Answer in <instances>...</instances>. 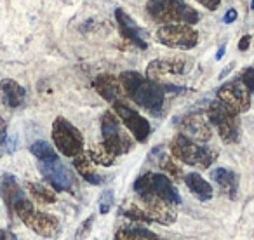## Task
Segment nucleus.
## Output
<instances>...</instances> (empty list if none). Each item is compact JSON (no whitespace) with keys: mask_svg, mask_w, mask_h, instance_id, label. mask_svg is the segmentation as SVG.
I'll return each instance as SVG.
<instances>
[{"mask_svg":"<svg viewBox=\"0 0 254 240\" xmlns=\"http://www.w3.org/2000/svg\"><path fill=\"white\" fill-rule=\"evenodd\" d=\"M120 87L132 101L141 108L148 110L152 115H159L162 112L166 91L159 82H152L138 71H124L120 73Z\"/></svg>","mask_w":254,"mask_h":240,"instance_id":"1","label":"nucleus"},{"mask_svg":"<svg viewBox=\"0 0 254 240\" xmlns=\"http://www.w3.org/2000/svg\"><path fill=\"white\" fill-rule=\"evenodd\" d=\"M148 12L153 19L166 25H195L200 16L191 5L180 2V0H157L148 2Z\"/></svg>","mask_w":254,"mask_h":240,"instance_id":"2","label":"nucleus"},{"mask_svg":"<svg viewBox=\"0 0 254 240\" xmlns=\"http://www.w3.org/2000/svg\"><path fill=\"white\" fill-rule=\"evenodd\" d=\"M171 153L181 162L188 164V166H197L200 169H207L218 157L216 152L204 148L181 134H176L171 141Z\"/></svg>","mask_w":254,"mask_h":240,"instance_id":"3","label":"nucleus"},{"mask_svg":"<svg viewBox=\"0 0 254 240\" xmlns=\"http://www.w3.org/2000/svg\"><path fill=\"white\" fill-rule=\"evenodd\" d=\"M53 141L56 148L70 159L84 152V138L80 131L73 124H70L64 117H58L53 122Z\"/></svg>","mask_w":254,"mask_h":240,"instance_id":"4","label":"nucleus"},{"mask_svg":"<svg viewBox=\"0 0 254 240\" xmlns=\"http://www.w3.org/2000/svg\"><path fill=\"white\" fill-rule=\"evenodd\" d=\"M101 132L103 143L101 145L112 153L113 157L124 155L132 150V139L120 131L119 119L113 112H105L101 117Z\"/></svg>","mask_w":254,"mask_h":240,"instance_id":"5","label":"nucleus"},{"mask_svg":"<svg viewBox=\"0 0 254 240\" xmlns=\"http://www.w3.org/2000/svg\"><path fill=\"white\" fill-rule=\"evenodd\" d=\"M134 191L138 195L153 193L173 205L181 204V197H180V193H178L176 186H174L169 178L164 176V174H155V173L141 174L134 183Z\"/></svg>","mask_w":254,"mask_h":240,"instance_id":"6","label":"nucleus"},{"mask_svg":"<svg viewBox=\"0 0 254 240\" xmlns=\"http://www.w3.org/2000/svg\"><path fill=\"white\" fill-rule=\"evenodd\" d=\"M207 122H211L218 131L219 138L225 143H235L240 136L239 120L235 119L233 113H230L221 103L216 99L209 105L207 108Z\"/></svg>","mask_w":254,"mask_h":240,"instance_id":"7","label":"nucleus"},{"mask_svg":"<svg viewBox=\"0 0 254 240\" xmlns=\"http://www.w3.org/2000/svg\"><path fill=\"white\" fill-rule=\"evenodd\" d=\"M157 42L171 49H193L198 44V33L188 25H164L157 30Z\"/></svg>","mask_w":254,"mask_h":240,"instance_id":"8","label":"nucleus"},{"mask_svg":"<svg viewBox=\"0 0 254 240\" xmlns=\"http://www.w3.org/2000/svg\"><path fill=\"white\" fill-rule=\"evenodd\" d=\"M39 169H40V173L44 174V178H46L56 190L75 193V190H77L75 176H73V173L61 162L60 157H58V159L42 160V162H39Z\"/></svg>","mask_w":254,"mask_h":240,"instance_id":"9","label":"nucleus"},{"mask_svg":"<svg viewBox=\"0 0 254 240\" xmlns=\"http://www.w3.org/2000/svg\"><path fill=\"white\" fill-rule=\"evenodd\" d=\"M218 101L233 115L246 113L251 108V94L240 80H230L218 89Z\"/></svg>","mask_w":254,"mask_h":240,"instance_id":"10","label":"nucleus"},{"mask_svg":"<svg viewBox=\"0 0 254 240\" xmlns=\"http://www.w3.org/2000/svg\"><path fill=\"white\" fill-rule=\"evenodd\" d=\"M191 68V60L185 56H173L162 58V60H153L146 68V78L152 82L162 80L171 75H185Z\"/></svg>","mask_w":254,"mask_h":240,"instance_id":"11","label":"nucleus"},{"mask_svg":"<svg viewBox=\"0 0 254 240\" xmlns=\"http://www.w3.org/2000/svg\"><path fill=\"white\" fill-rule=\"evenodd\" d=\"M19 219H21L30 230H33V232L40 237L56 239V237H60V233H61V225H60V221H58L56 216L47 214V212L35 211L33 207L30 209V211L23 212V214L19 216Z\"/></svg>","mask_w":254,"mask_h":240,"instance_id":"12","label":"nucleus"},{"mask_svg":"<svg viewBox=\"0 0 254 240\" xmlns=\"http://www.w3.org/2000/svg\"><path fill=\"white\" fill-rule=\"evenodd\" d=\"M115 108V113L119 115V119L122 120L126 127H129L131 134L134 136L136 141L145 143L146 139L150 138V132H152V127H150V122L145 119L143 115H139L134 108L127 106V103H115L113 105Z\"/></svg>","mask_w":254,"mask_h":240,"instance_id":"13","label":"nucleus"},{"mask_svg":"<svg viewBox=\"0 0 254 240\" xmlns=\"http://www.w3.org/2000/svg\"><path fill=\"white\" fill-rule=\"evenodd\" d=\"M139 197H141L143 205H145L143 211L146 212V216H148L152 221H157L164 226H169L176 221V218H178L176 205L162 200V198L153 193H143V195H139Z\"/></svg>","mask_w":254,"mask_h":240,"instance_id":"14","label":"nucleus"},{"mask_svg":"<svg viewBox=\"0 0 254 240\" xmlns=\"http://www.w3.org/2000/svg\"><path fill=\"white\" fill-rule=\"evenodd\" d=\"M181 129V136L188 138L193 143H207L212 136L211 125H209L207 119L202 113H188L183 117V120L178 122Z\"/></svg>","mask_w":254,"mask_h":240,"instance_id":"15","label":"nucleus"},{"mask_svg":"<svg viewBox=\"0 0 254 240\" xmlns=\"http://www.w3.org/2000/svg\"><path fill=\"white\" fill-rule=\"evenodd\" d=\"M115 18H117V23H119V28L122 32V35L126 37L127 40H131L136 47L139 49H146L148 47V42H146V30H143L141 26L136 25V21L131 18L129 14L124 12V9H115Z\"/></svg>","mask_w":254,"mask_h":240,"instance_id":"16","label":"nucleus"},{"mask_svg":"<svg viewBox=\"0 0 254 240\" xmlns=\"http://www.w3.org/2000/svg\"><path fill=\"white\" fill-rule=\"evenodd\" d=\"M0 197L4 198V204L9 207V211H14V207L28 200L25 191L21 190V186L18 184L12 174H2L0 176Z\"/></svg>","mask_w":254,"mask_h":240,"instance_id":"17","label":"nucleus"},{"mask_svg":"<svg viewBox=\"0 0 254 240\" xmlns=\"http://www.w3.org/2000/svg\"><path fill=\"white\" fill-rule=\"evenodd\" d=\"M94 89L112 105L115 103H124L126 101V94H124L122 87H120V82L117 80L113 75L103 73L98 75L94 78Z\"/></svg>","mask_w":254,"mask_h":240,"instance_id":"18","label":"nucleus"},{"mask_svg":"<svg viewBox=\"0 0 254 240\" xmlns=\"http://www.w3.org/2000/svg\"><path fill=\"white\" fill-rule=\"evenodd\" d=\"M0 98H2L5 106L18 108V106H21L25 103L26 91L23 85H19L12 78H4V80H0Z\"/></svg>","mask_w":254,"mask_h":240,"instance_id":"19","label":"nucleus"},{"mask_svg":"<svg viewBox=\"0 0 254 240\" xmlns=\"http://www.w3.org/2000/svg\"><path fill=\"white\" fill-rule=\"evenodd\" d=\"M211 178H212V181L218 183V186L221 188L230 198L237 197V190H239V176H237L232 169L216 167V169H212Z\"/></svg>","mask_w":254,"mask_h":240,"instance_id":"20","label":"nucleus"},{"mask_svg":"<svg viewBox=\"0 0 254 240\" xmlns=\"http://www.w3.org/2000/svg\"><path fill=\"white\" fill-rule=\"evenodd\" d=\"M185 184L188 186V190L202 202H207L212 198V186L197 173H188L185 174Z\"/></svg>","mask_w":254,"mask_h":240,"instance_id":"21","label":"nucleus"},{"mask_svg":"<svg viewBox=\"0 0 254 240\" xmlns=\"http://www.w3.org/2000/svg\"><path fill=\"white\" fill-rule=\"evenodd\" d=\"M73 167H75V171H77V173L80 174L85 181H89L91 184H101L103 181H105V178L99 176L98 173H94L92 162L89 160L87 155H82L80 153V155L73 157Z\"/></svg>","mask_w":254,"mask_h":240,"instance_id":"22","label":"nucleus"},{"mask_svg":"<svg viewBox=\"0 0 254 240\" xmlns=\"http://www.w3.org/2000/svg\"><path fill=\"white\" fill-rule=\"evenodd\" d=\"M115 240H160L153 232L141 226H129V228H120L115 233Z\"/></svg>","mask_w":254,"mask_h":240,"instance_id":"23","label":"nucleus"},{"mask_svg":"<svg viewBox=\"0 0 254 240\" xmlns=\"http://www.w3.org/2000/svg\"><path fill=\"white\" fill-rule=\"evenodd\" d=\"M28 190L32 193V197L37 202H40V204H54L58 198L54 190H51V188L44 186L40 183H28Z\"/></svg>","mask_w":254,"mask_h":240,"instance_id":"24","label":"nucleus"},{"mask_svg":"<svg viewBox=\"0 0 254 240\" xmlns=\"http://www.w3.org/2000/svg\"><path fill=\"white\" fill-rule=\"evenodd\" d=\"M89 160L105 167L115 164V157H113L103 145H98V146H94V148H91V152H89Z\"/></svg>","mask_w":254,"mask_h":240,"instance_id":"25","label":"nucleus"},{"mask_svg":"<svg viewBox=\"0 0 254 240\" xmlns=\"http://www.w3.org/2000/svg\"><path fill=\"white\" fill-rule=\"evenodd\" d=\"M153 155H157V162H159V166L166 171L167 176H173V180H178V178L181 176V169L169 159V157L166 155V153L162 152V148L155 150V152H153Z\"/></svg>","mask_w":254,"mask_h":240,"instance_id":"26","label":"nucleus"},{"mask_svg":"<svg viewBox=\"0 0 254 240\" xmlns=\"http://www.w3.org/2000/svg\"><path fill=\"white\" fill-rule=\"evenodd\" d=\"M30 152L37 157V159L42 162V160H51V159H58V153L53 146L47 141H35L30 146Z\"/></svg>","mask_w":254,"mask_h":240,"instance_id":"27","label":"nucleus"},{"mask_svg":"<svg viewBox=\"0 0 254 240\" xmlns=\"http://www.w3.org/2000/svg\"><path fill=\"white\" fill-rule=\"evenodd\" d=\"M122 214L127 216V218H131V219H136V221H152V219L146 216V212L143 211V207H138L136 204L129 205L126 211H122Z\"/></svg>","mask_w":254,"mask_h":240,"instance_id":"28","label":"nucleus"},{"mask_svg":"<svg viewBox=\"0 0 254 240\" xmlns=\"http://www.w3.org/2000/svg\"><path fill=\"white\" fill-rule=\"evenodd\" d=\"M92 223H94V216H89L85 221L80 223V226L77 228V233H75V240H84L87 239V235L91 233Z\"/></svg>","mask_w":254,"mask_h":240,"instance_id":"29","label":"nucleus"},{"mask_svg":"<svg viewBox=\"0 0 254 240\" xmlns=\"http://www.w3.org/2000/svg\"><path fill=\"white\" fill-rule=\"evenodd\" d=\"M113 204V191L112 190H105L99 197V212L101 214H106V212L112 209Z\"/></svg>","mask_w":254,"mask_h":240,"instance_id":"30","label":"nucleus"},{"mask_svg":"<svg viewBox=\"0 0 254 240\" xmlns=\"http://www.w3.org/2000/svg\"><path fill=\"white\" fill-rule=\"evenodd\" d=\"M240 82H242V85L246 87V91L249 92V94L254 91V68H253V66L246 68V70L242 71V77H240Z\"/></svg>","mask_w":254,"mask_h":240,"instance_id":"31","label":"nucleus"},{"mask_svg":"<svg viewBox=\"0 0 254 240\" xmlns=\"http://www.w3.org/2000/svg\"><path fill=\"white\" fill-rule=\"evenodd\" d=\"M7 122L0 117V146H4V143L7 141Z\"/></svg>","mask_w":254,"mask_h":240,"instance_id":"32","label":"nucleus"},{"mask_svg":"<svg viewBox=\"0 0 254 240\" xmlns=\"http://www.w3.org/2000/svg\"><path fill=\"white\" fill-rule=\"evenodd\" d=\"M200 4L204 5V7H207L209 11H216L221 2H219V0H212V2H211V0H200Z\"/></svg>","mask_w":254,"mask_h":240,"instance_id":"33","label":"nucleus"},{"mask_svg":"<svg viewBox=\"0 0 254 240\" xmlns=\"http://www.w3.org/2000/svg\"><path fill=\"white\" fill-rule=\"evenodd\" d=\"M237 19V11L235 9H228L225 14V18H223V21L226 23V25H230V23H233Z\"/></svg>","mask_w":254,"mask_h":240,"instance_id":"34","label":"nucleus"},{"mask_svg":"<svg viewBox=\"0 0 254 240\" xmlns=\"http://www.w3.org/2000/svg\"><path fill=\"white\" fill-rule=\"evenodd\" d=\"M249 44H251V35H244L239 42V51H247L249 49Z\"/></svg>","mask_w":254,"mask_h":240,"instance_id":"35","label":"nucleus"},{"mask_svg":"<svg viewBox=\"0 0 254 240\" xmlns=\"http://www.w3.org/2000/svg\"><path fill=\"white\" fill-rule=\"evenodd\" d=\"M0 240H18V237L9 230H0Z\"/></svg>","mask_w":254,"mask_h":240,"instance_id":"36","label":"nucleus"},{"mask_svg":"<svg viewBox=\"0 0 254 240\" xmlns=\"http://www.w3.org/2000/svg\"><path fill=\"white\" fill-rule=\"evenodd\" d=\"M233 66H235V63H232V64H230V66H228V68H226V70H223V71H221V75H219V77H221V78H223V77H225V75H228V73H230V71H232V70H233Z\"/></svg>","mask_w":254,"mask_h":240,"instance_id":"37","label":"nucleus"},{"mask_svg":"<svg viewBox=\"0 0 254 240\" xmlns=\"http://www.w3.org/2000/svg\"><path fill=\"white\" fill-rule=\"evenodd\" d=\"M223 54H225V46H221V47H219L218 54H216V60H221V58H223Z\"/></svg>","mask_w":254,"mask_h":240,"instance_id":"38","label":"nucleus"},{"mask_svg":"<svg viewBox=\"0 0 254 240\" xmlns=\"http://www.w3.org/2000/svg\"><path fill=\"white\" fill-rule=\"evenodd\" d=\"M2 153H4V150H0V155H2Z\"/></svg>","mask_w":254,"mask_h":240,"instance_id":"39","label":"nucleus"}]
</instances>
